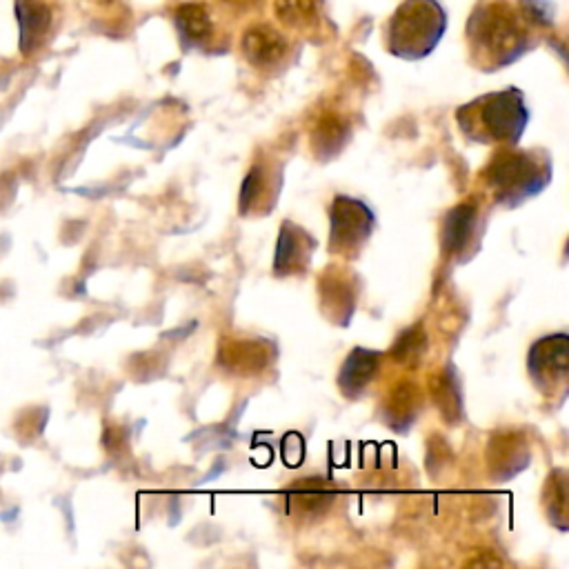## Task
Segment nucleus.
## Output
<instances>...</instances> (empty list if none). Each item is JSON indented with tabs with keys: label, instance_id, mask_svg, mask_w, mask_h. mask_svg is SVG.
<instances>
[{
	"label": "nucleus",
	"instance_id": "obj_1",
	"mask_svg": "<svg viewBox=\"0 0 569 569\" xmlns=\"http://www.w3.org/2000/svg\"><path fill=\"white\" fill-rule=\"evenodd\" d=\"M554 178L552 154L547 149L501 147L478 172L481 196L487 203L514 209L536 198Z\"/></svg>",
	"mask_w": 569,
	"mask_h": 569
},
{
	"label": "nucleus",
	"instance_id": "obj_2",
	"mask_svg": "<svg viewBox=\"0 0 569 569\" xmlns=\"http://www.w3.org/2000/svg\"><path fill=\"white\" fill-rule=\"evenodd\" d=\"M456 123L469 143L509 147L521 141L529 109L523 92L507 87L503 92H492L474 98L472 103L458 107Z\"/></svg>",
	"mask_w": 569,
	"mask_h": 569
},
{
	"label": "nucleus",
	"instance_id": "obj_3",
	"mask_svg": "<svg viewBox=\"0 0 569 569\" xmlns=\"http://www.w3.org/2000/svg\"><path fill=\"white\" fill-rule=\"evenodd\" d=\"M469 45L476 63L496 69L514 63L527 49V32L512 7L494 3L478 9L469 21Z\"/></svg>",
	"mask_w": 569,
	"mask_h": 569
},
{
	"label": "nucleus",
	"instance_id": "obj_4",
	"mask_svg": "<svg viewBox=\"0 0 569 569\" xmlns=\"http://www.w3.org/2000/svg\"><path fill=\"white\" fill-rule=\"evenodd\" d=\"M445 25L436 0H407L389 21V52L409 61L425 58L443 38Z\"/></svg>",
	"mask_w": 569,
	"mask_h": 569
},
{
	"label": "nucleus",
	"instance_id": "obj_5",
	"mask_svg": "<svg viewBox=\"0 0 569 569\" xmlns=\"http://www.w3.org/2000/svg\"><path fill=\"white\" fill-rule=\"evenodd\" d=\"M487 221L489 207L483 196L467 198L449 209L441 223V249L449 263L467 265L474 261L483 247Z\"/></svg>",
	"mask_w": 569,
	"mask_h": 569
},
{
	"label": "nucleus",
	"instance_id": "obj_6",
	"mask_svg": "<svg viewBox=\"0 0 569 569\" xmlns=\"http://www.w3.org/2000/svg\"><path fill=\"white\" fill-rule=\"evenodd\" d=\"M376 229L374 209L361 198L336 196L329 205V254L356 261Z\"/></svg>",
	"mask_w": 569,
	"mask_h": 569
},
{
	"label": "nucleus",
	"instance_id": "obj_7",
	"mask_svg": "<svg viewBox=\"0 0 569 569\" xmlns=\"http://www.w3.org/2000/svg\"><path fill=\"white\" fill-rule=\"evenodd\" d=\"M529 381L552 403H561L569 385V336L565 332L538 338L527 356Z\"/></svg>",
	"mask_w": 569,
	"mask_h": 569
},
{
	"label": "nucleus",
	"instance_id": "obj_8",
	"mask_svg": "<svg viewBox=\"0 0 569 569\" xmlns=\"http://www.w3.org/2000/svg\"><path fill=\"white\" fill-rule=\"evenodd\" d=\"M283 163L276 158H256L252 169H249L241 198H238V212L241 216H267L276 207L278 198L283 192Z\"/></svg>",
	"mask_w": 569,
	"mask_h": 569
},
{
	"label": "nucleus",
	"instance_id": "obj_9",
	"mask_svg": "<svg viewBox=\"0 0 569 569\" xmlns=\"http://www.w3.org/2000/svg\"><path fill=\"white\" fill-rule=\"evenodd\" d=\"M318 301L329 323L347 327L358 307V276L347 267L329 265L318 278Z\"/></svg>",
	"mask_w": 569,
	"mask_h": 569
},
{
	"label": "nucleus",
	"instance_id": "obj_10",
	"mask_svg": "<svg viewBox=\"0 0 569 569\" xmlns=\"http://www.w3.org/2000/svg\"><path fill=\"white\" fill-rule=\"evenodd\" d=\"M316 252V238L305 227L294 221H285L278 234L276 254H274V276L292 278L307 274Z\"/></svg>",
	"mask_w": 569,
	"mask_h": 569
},
{
	"label": "nucleus",
	"instance_id": "obj_11",
	"mask_svg": "<svg viewBox=\"0 0 569 569\" xmlns=\"http://www.w3.org/2000/svg\"><path fill=\"white\" fill-rule=\"evenodd\" d=\"M383 356L381 352H374V349L367 347H354L349 356L345 358V363L338 372V389H341L343 396L349 401H358L367 394V389L374 385L381 372Z\"/></svg>",
	"mask_w": 569,
	"mask_h": 569
},
{
	"label": "nucleus",
	"instance_id": "obj_12",
	"mask_svg": "<svg viewBox=\"0 0 569 569\" xmlns=\"http://www.w3.org/2000/svg\"><path fill=\"white\" fill-rule=\"evenodd\" d=\"M336 487L327 478H301L287 489V509L294 518L309 521L323 516L334 503Z\"/></svg>",
	"mask_w": 569,
	"mask_h": 569
},
{
	"label": "nucleus",
	"instance_id": "obj_13",
	"mask_svg": "<svg viewBox=\"0 0 569 569\" xmlns=\"http://www.w3.org/2000/svg\"><path fill=\"white\" fill-rule=\"evenodd\" d=\"M487 461L489 472H492L496 481H507V478L516 476L527 467L529 461V447L525 438L516 432L494 434L492 443H489Z\"/></svg>",
	"mask_w": 569,
	"mask_h": 569
},
{
	"label": "nucleus",
	"instance_id": "obj_14",
	"mask_svg": "<svg viewBox=\"0 0 569 569\" xmlns=\"http://www.w3.org/2000/svg\"><path fill=\"white\" fill-rule=\"evenodd\" d=\"M243 54L254 67H274L287 54V41L269 25H254L243 34Z\"/></svg>",
	"mask_w": 569,
	"mask_h": 569
},
{
	"label": "nucleus",
	"instance_id": "obj_15",
	"mask_svg": "<svg viewBox=\"0 0 569 569\" xmlns=\"http://www.w3.org/2000/svg\"><path fill=\"white\" fill-rule=\"evenodd\" d=\"M269 345L265 341H227L221 347L218 361L229 372H261L269 363Z\"/></svg>",
	"mask_w": 569,
	"mask_h": 569
},
{
	"label": "nucleus",
	"instance_id": "obj_16",
	"mask_svg": "<svg viewBox=\"0 0 569 569\" xmlns=\"http://www.w3.org/2000/svg\"><path fill=\"white\" fill-rule=\"evenodd\" d=\"M16 16L21 25V52L32 54L43 43L52 14L41 0H16Z\"/></svg>",
	"mask_w": 569,
	"mask_h": 569
},
{
	"label": "nucleus",
	"instance_id": "obj_17",
	"mask_svg": "<svg viewBox=\"0 0 569 569\" xmlns=\"http://www.w3.org/2000/svg\"><path fill=\"white\" fill-rule=\"evenodd\" d=\"M418 407H421V392L414 383L403 381L394 387V392L387 396V403L383 405L385 423L396 432H405L412 427Z\"/></svg>",
	"mask_w": 569,
	"mask_h": 569
},
{
	"label": "nucleus",
	"instance_id": "obj_18",
	"mask_svg": "<svg viewBox=\"0 0 569 569\" xmlns=\"http://www.w3.org/2000/svg\"><path fill=\"white\" fill-rule=\"evenodd\" d=\"M176 29L181 32L183 41L189 45H203L212 36V18H209L205 5L185 3L176 7Z\"/></svg>",
	"mask_w": 569,
	"mask_h": 569
},
{
	"label": "nucleus",
	"instance_id": "obj_19",
	"mask_svg": "<svg viewBox=\"0 0 569 569\" xmlns=\"http://www.w3.org/2000/svg\"><path fill=\"white\" fill-rule=\"evenodd\" d=\"M543 507L547 514V521L552 523L561 532H567L569 516H567V472L565 469H554L547 476V483L543 487Z\"/></svg>",
	"mask_w": 569,
	"mask_h": 569
},
{
	"label": "nucleus",
	"instance_id": "obj_20",
	"mask_svg": "<svg viewBox=\"0 0 569 569\" xmlns=\"http://www.w3.org/2000/svg\"><path fill=\"white\" fill-rule=\"evenodd\" d=\"M347 138H349V127L345 125L343 118H338L334 114L321 118L312 134L316 156L323 158V161L336 156L345 147Z\"/></svg>",
	"mask_w": 569,
	"mask_h": 569
},
{
	"label": "nucleus",
	"instance_id": "obj_21",
	"mask_svg": "<svg viewBox=\"0 0 569 569\" xmlns=\"http://www.w3.org/2000/svg\"><path fill=\"white\" fill-rule=\"evenodd\" d=\"M432 392L438 407H441L443 418H447L449 423L458 421L463 414V398H461V383H458L454 369H443V372L436 376Z\"/></svg>",
	"mask_w": 569,
	"mask_h": 569
},
{
	"label": "nucleus",
	"instance_id": "obj_22",
	"mask_svg": "<svg viewBox=\"0 0 569 569\" xmlns=\"http://www.w3.org/2000/svg\"><path fill=\"white\" fill-rule=\"evenodd\" d=\"M278 21L287 27H307L318 18L316 0H276Z\"/></svg>",
	"mask_w": 569,
	"mask_h": 569
},
{
	"label": "nucleus",
	"instance_id": "obj_23",
	"mask_svg": "<svg viewBox=\"0 0 569 569\" xmlns=\"http://www.w3.org/2000/svg\"><path fill=\"white\" fill-rule=\"evenodd\" d=\"M423 347H425L423 327L414 325L398 338V343L394 347V358H398V361H416V358H421L418 354L423 352Z\"/></svg>",
	"mask_w": 569,
	"mask_h": 569
},
{
	"label": "nucleus",
	"instance_id": "obj_24",
	"mask_svg": "<svg viewBox=\"0 0 569 569\" xmlns=\"http://www.w3.org/2000/svg\"><path fill=\"white\" fill-rule=\"evenodd\" d=\"M521 9L527 16V21L538 27H549L554 23L552 5H549L547 0H521Z\"/></svg>",
	"mask_w": 569,
	"mask_h": 569
},
{
	"label": "nucleus",
	"instance_id": "obj_25",
	"mask_svg": "<svg viewBox=\"0 0 569 569\" xmlns=\"http://www.w3.org/2000/svg\"><path fill=\"white\" fill-rule=\"evenodd\" d=\"M223 3L229 7H236V9H252L256 5H261L263 0H223Z\"/></svg>",
	"mask_w": 569,
	"mask_h": 569
},
{
	"label": "nucleus",
	"instance_id": "obj_26",
	"mask_svg": "<svg viewBox=\"0 0 569 569\" xmlns=\"http://www.w3.org/2000/svg\"><path fill=\"white\" fill-rule=\"evenodd\" d=\"M101 3H112V0H101Z\"/></svg>",
	"mask_w": 569,
	"mask_h": 569
}]
</instances>
